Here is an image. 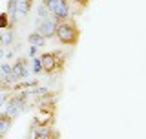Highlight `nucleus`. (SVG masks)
I'll return each instance as SVG.
<instances>
[{"instance_id": "6e6552de", "label": "nucleus", "mask_w": 146, "mask_h": 139, "mask_svg": "<svg viewBox=\"0 0 146 139\" xmlns=\"http://www.w3.org/2000/svg\"><path fill=\"white\" fill-rule=\"evenodd\" d=\"M17 11H20L22 15H27L31 11V4H27L26 0H17Z\"/></svg>"}, {"instance_id": "2eb2a0df", "label": "nucleus", "mask_w": 146, "mask_h": 139, "mask_svg": "<svg viewBox=\"0 0 146 139\" xmlns=\"http://www.w3.org/2000/svg\"><path fill=\"white\" fill-rule=\"evenodd\" d=\"M2 57H4V51H2V46H0V61H2Z\"/></svg>"}, {"instance_id": "4468645a", "label": "nucleus", "mask_w": 146, "mask_h": 139, "mask_svg": "<svg viewBox=\"0 0 146 139\" xmlns=\"http://www.w3.org/2000/svg\"><path fill=\"white\" fill-rule=\"evenodd\" d=\"M33 70H35V73L42 72V68H40V59H35L33 61Z\"/></svg>"}, {"instance_id": "1a4fd4ad", "label": "nucleus", "mask_w": 146, "mask_h": 139, "mask_svg": "<svg viewBox=\"0 0 146 139\" xmlns=\"http://www.w3.org/2000/svg\"><path fill=\"white\" fill-rule=\"evenodd\" d=\"M36 13H38V20H44V18H48V7L44 6V4H40L38 9H36Z\"/></svg>"}, {"instance_id": "dca6fc26", "label": "nucleus", "mask_w": 146, "mask_h": 139, "mask_svg": "<svg viewBox=\"0 0 146 139\" xmlns=\"http://www.w3.org/2000/svg\"><path fill=\"white\" fill-rule=\"evenodd\" d=\"M26 2H27V4H33V2H35V0H26Z\"/></svg>"}, {"instance_id": "f8f14e48", "label": "nucleus", "mask_w": 146, "mask_h": 139, "mask_svg": "<svg viewBox=\"0 0 146 139\" xmlns=\"http://www.w3.org/2000/svg\"><path fill=\"white\" fill-rule=\"evenodd\" d=\"M73 2H75L80 9H86V7H88V4H90V0H73Z\"/></svg>"}, {"instance_id": "9b49d317", "label": "nucleus", "mask_w": 146, "mask_h": 139, "mask_svg": "<svg viewBox=\"0 0 146 139\" xmlns=\"http://www.w3.org/2000/svg\"><path fill=\"white\" fill-rule=\"evenodd\" d=\"M13 40V35H11V31H6L4 35H0V42H4V44H9Z\"/></svg>"}, {"instance_id": "9d476101", "label": "nucleus", "mask_w": 146, "mask_h": 139, "mask_svg": "<svg viewBox=\"0 0 146 139\" xmlns=\"http://www.w3.org/2000/svg\"><path fill=\"white\" fill-rule=\"evenodd\" d=\"M9 26V15L7 13H2V15H0V27H7Z\"/></svg>"}, {"instance_id": "39448f33", "label": "nucleus", "mask_w": 146, "mask_h": 139, "mask_svg": "<svg viewBox=\"0 0 146 139\" xmlns=\"http://www.w3.org/2000/svg\"><path fill=\"white\" fill-rule=\"evenodd\" d=\"M11 72H13V77L15 79H26L29 75V72H27V61L26 59H18L11 66Z\"/></svg>"}, {"instance_id": "423d86ee", "label": "nucleus", "mask_w": 146, "mask_h": 139, "mask_svg": "<svg viewBox=\"0 0 146 139\" xmlns=\"http://www.w3.org/2000/svg\"><path fill=\"white\" fill-rule=\"evenodd\" d=\"M11 124H13V117H9L6 112L0 114V134H4V136H6L7 130L11 128Z\"/></svg>"}, {"instance_id": "f257e3e1", "label": "nucleus", "mask_w": 146, "mask_h": 139, "mask_svg": "<svg viewBox=\"0 0 146 139\" xmlns=\"http://www.w3.org/2000/svg\"><path fill=\"white\" fill-rule=\"evenodd\" d=\"M55 37L58 39V42L64 46H77L80 39V29L79 26L75 24V20H60L57 22V31H55Z\"/></svg>"}, {"instance_id": "7ed1b4c3", "label": "nucleus", "mask_w": 146, "mask_h": 139, "mask_svg": "<svg viewBox=\"0 0 146 139\" xmlns=\"http://www.w3.org/2000/svg\"><path fill=\"white\" fill-rule=\"evenodd\" d=\"M42 4L48 7V11L53 15L57 22L70 18V2L68 0H44Z\"/></svg>"}, {"instance_id": "f3484780", "label": "nucleus", "mask_w": 146, "mask_h": 139, "mask_svg": "<svg viewBox=\"0 0 146 139\" xmlns=\"http://www.w3.org/2000/svg\"><path fill=\"white\" fill-rule=\"evenodd\" d=\"M0 44H2V42H0Z\"/></svg>"}, {"instance_id": "f03ea898", "label": "nucleus", "mask_w": 146, "mask_h": 139, "mask_svg": "<svg viewBox=\"0 0 146 139\" xmlns=\"http://www.w3.org/2000/svg\"><path fill=\"white\" fill-rule=\"evenodd\" d=\"M40 68L44 70L46 73H60L64 70V55L58 53V51H49V53H44L40 55Z\"/></svg>"}, {"instance_id": "0eeeda50", "label": "nucleus", "mask_w": 146, "mask_h": 139, "mask_svg": "<svg viewBox=\"0 0 146 139\" xmlns=\"http://www.w3.org/2000/svg\"><path fill=\"white\" fill-rule=\"evenodd\" d=\"M27 42H29L31 46H35V48H40V46H44V44H46V39H44L42 35H38V33L35 31V33H31L29 37H27Z\"/></svg>"}, {"instance_id": "ddd939ff", "label": "nucleus", "mask_w": 146, "mask_h": 139, "mask_svg": "<svg viewBox=\"0 0 146 139\" xmlns=\"http://www.w3.org/2000/svg\"><path fill=\"white\" fill-rule=\"evenodd\" d=\"M2 72L6 73V77L13 75V72H11V66H9V64H2Z\"/></svg>"}, {"instance_id": "20e7f679", "label": "nucleus", "mask_w": 146, "mask_h": 139, "mask_svg": "<svg viewBox=\"0 0 146 139\" xmlns=\"http://www.w3.org/2000/svg\"><path fill=\"white\" fill-rule=\"evenodd\" d=\"M55 31H57V20H49V18H44V20H38V26H36V33L42 35L44 39H51L55 37Z\"/></svg>"}]
</instances>
